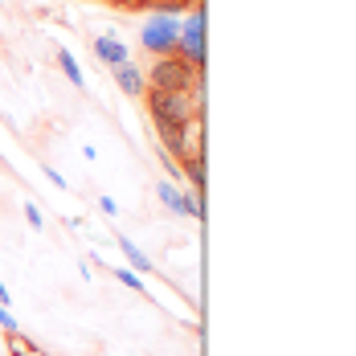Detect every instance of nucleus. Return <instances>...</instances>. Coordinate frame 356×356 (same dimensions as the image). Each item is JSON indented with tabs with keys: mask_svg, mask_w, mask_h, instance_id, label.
<instances>
[{
	"mask_svg": "<svg viewBox=\"0 0 356 356\" xmlns=\"http://www.w3.org/2000/svg\"><path fill=\"white\" fill-rule=\"evenodd\" d=\"M147 111L156 123H188L197 115L193 90H147Z\"/></svg>",
	"mask_w": 356,
	"mask_h": 356,
	"instance_id": "f257e3e1",
	"label": "nucleus"
},
{
	"mask_svg": "<svg viewBox=\"0 0 356 356\" xmlns=\"http://www.w3.org/2000/svg\"><path fill=\"white\" fill-rule=\"evenodd\" d=\"M147 82H152V90H197V70L180 54H168V58L152 62Z\"/></svg>",
	"mask_w": 356,
	"mask_h": 356,
	"instance_id": "f03ea898",
	"label": "nucleus"
},
{
	"mask_svg": "<svg viewBox=\"0 0 356 356\" xmlns=\"http://www.w3.org/2000/svg\"><path fill=\"white\" fill-rule=\"evenodd\" d=\"M143 49L147 54H156V58H168V54H177V41H180V21L177 17H164V13H156L147 25H143Z\"/></svg>",
	"mask_w": 356,
	"mask_h": 356,
	"instance_id": "7ed1b4c3",
	"label": "nucleus"
},
{
	"mask_svg": "<svg viewBox=\"0 0 356 356\" xmlns=\"http://www.w3.org/2000/svg\"><path fill=\"white\" fill-rule=\"evenodd\" d=\"M177 54L193 66V70L201 74V66H205V17H201V8L180 25V41H177Z\"/></svg>",
	"mask_w": 356,
	"mask_h": 356,
	"instance_id": "20e7f679",
	"label": "nucleus"
},
{
	"mask_svg": "<svg viewBox=\"0 0 356 356\" xmlns=\"http://www.w3.org/2000/svg\"><path fill=\"white\" fill-rule=\"evenodd\" d=\"M95 54H99V62H107L111 70L127 66V45L119 37H95Z\"/></svg>",
	"mask_w": 356,
	"mask_h": 356,
	"instance_id": "39448f33",
	"label": "nucleus"
},
{
	"mask_svg": "<svg viewBox=\"0 0 356 356\" xmlns=\"http://www.w3.org/2000/svg\"><path fill=\"white\" fill-rule=\"evenodd\" d=\"M160 201L168 205V209H177V213H188V217H201V201L197 197H188V193H177L168 180L160 184Z\"/></svg>",
	"mask_w": 356,
	"mask_h": 356,
	"instance_id": "423d86ee",
	"label": "nucleus"
},
{
	"mask_svg": "<svg viewBox=\"0 0 356 356\" xmlns=\"http://www.w3.org/2000/svg\"><path fill=\"white\" fill-rule=\"evenodd\" d=\"M160 127V143H164V152L168 156H177V160H184L188 152H184V123H156Z\"/></svg>",
	"mask_w": 356,
	"mask_h": 356,
	"instance_id": "0eeeda50",
	"label": "nucleus"
},
{
	"mask_svg": "<svg viewBox=\"0 0 356 356\" xmlns=\"http://www.w3.org/2000/svg\"><path fill=\"white\" fill-rule=\"evenodd\" d=\"M115 82H119L127 95H143V74H140V66H131V62L115 70Z\"/></svg>",
	"mask_w": 356,
	"mask_h": 356,
	"instance_id": "6e6552de",
	"label": "nucleus"
},
{
	"mask_svg": "<svg viewBox=\"0 0 356 356\" xmlns=\"http://www.w3.org/2000/svg\"><path fill=\"white\" fill-rule=\"evenodd\" d=\"M58 66H62V74L70 78L74 86H82V82H86V78H82V70H78V58H74L70 49H58Z\"/></svg>",
	"mask_w": 356,
	"mask_h": 356,
	"instance_id": "1a4fd4ad",
	"label": "nucleus"
},
{
	"mask_svg": "<svg viewBox=\"0 0 356 356\" xmlns=\"http://www.w3.org/2000/svg\"><path fill=\"white\" fill-rule=\"evenodd\" d=\"M119 246H123V254H127V258H131V266H136V270H143V275H147V270H152V262H147V258H143V250L136 246V242H131V238H119Z\"/></svg>",
	"mask_w": 356,
	"mask_h": 356,
	"instance_id": "9d476101",
	"label": "nucleus"
},
{
	"mask_svg": "<svg viewBox=\"0 0 356 356\" xmlns=\"http://www.w3.org/2000/svg\"><path fill=\"white\" fill-rule=\"evenodd\" d=\"M184 172L193 180V193H201V184H205V164H201V156H188V160H184Z\"/></svg>",
	"mask_w": 356,
	"mask_h": 356,
	"instance_id": "9b49d317",
	"label": "nucleus"
},
{
	"mask_svg": "<svg viewBox=\"0 0 356 356\" xmlns=\"http://www.w3.org/2000/svg\"><path fill=\"white\" fill-rule=\"evenodd\" d=\"M115 279H119V283H127L131 291H143V283L136 279V275H131V270H115Z\"/></svg>",
	"mask_w": 356,
	"mask_h": 356,
	"instance_id": "f8f14e48",
	"label": "nucleus"
},
{
	"mask_svg": "<svg viewBox=\"0 0 356 356\" xmlns=\"http://www.w3.org/2000/svg\"><path fill=\"white\" fill-rule=\"evenodd\" d=\"M25 217H29L33 229H45V221H41V209H37V205H25Z\"/></svg>",
	"mask_w": 356,
	"mask_h": 356,
	"instance_id": "ddd939ff",
	"label": "nucleus"
},
{
	"mask_svg": "<svg viewBox=\"0 0 356 356\" xmlns=\"http://www.w3.org/2000/svg\"><path fill=\"white\" fill-rule=\"evenodd\" d=\"M0 327H4V332H17V320H13L4 307H0Z\"/></svg>",
	"mask_w": 356,
	"mask_h": 356,
	"instance_id": "4468645a",
	"label": "nucleus"
},
{
	"mask_svg": "<svg viewBox=\"0 0 356 356\" xmlns=\"http://www.w3.org/2000/svg\"><path fill=\"white\" fill-rule=\"evenodd\" d=\"M127 8H143V4H156V0H123Z\"/></svg>",
	"mask_w": 356,
	"mask_h": 356,
	"instance_id": "2eb2a0df",
	"label": "nucleus"
},
{
	"mask_svg": "<svg viewBox=\"0 0 356 356\" xmlns=\"http://www.w3.org/2000/svg\"><path fill=\"white\" fill-rule=\"evenodd\" d=\"M4 303H8V291H4V283H0V307H4Z\"/></svg>",
	"mask_w": 356,
	"mask_h": 356,
	"instance_id": "dca6fc26",
	"label": "nucleus"
},
{
	"mask_svg": "<svg viewBox=\"0 0 356 356\" xmlns=\"http://www.w3.org/2000/svg\"><path fill=\"white\" fill-rule=\"evenodd\" d=\"M193 4H197V0H193Z\"/></svg>",
	"mask_w": 356,
	"mask_h": 356,
	"instance_id": "f3484780",
	"label": "nucleus"
}]
</instances>
